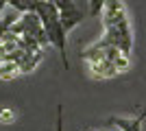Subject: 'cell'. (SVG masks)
<instances>
[{
	"label": "cell",
	"mask_w": 146,
	"mask_h": 131,
	"mask_svg": "<svg viewBox=\"0 0 146 131\" xmlns=\"http://www.w3.org/2000/svg\"><path fill=\"white\" fill-rule=\"evenodd\" d=\"M13 120H15V112H13L11 107H2L0 109V122L2 125H11Z\"/></svg>",
	"instance_id": "30bf717a"
},
{
	"label": "cell",
	"mask_w": 146,
	"mask_h": 131,
	"mask_svg": "<svg viewBox=\"0 0 146 131\" xmlns=\"http://www.w3.org/2000/svg\"><path fill=\"white\" fill-rule=\"evenodd\" d=\"M113 63H116L118 72H127V70L131 68V55H127V53H120V55L113 59Z\"/></svg>",
	"instance_id": "9c48e42d"
},
{
	"label": "cell",
	"mask_w": 146,
	"mask_h": 131,
	"mask_svg": "<svg viewBox=\"0 0 146 131\" xmlns=\"http://www.w3.org/2000/svg\"><path fill=\"white\" fill-rule=\"evenodd\" d=\"M42 59H44V53H42V50H35V53H26V50H24V55H22V59L18 61V66H20L22 72H33V70L39 66Z\"/></svg>",
	"instance_id": "5b68a950"
},
{
	"label": "cell",
	"mask_w": 146,
	"mask_h": 131,
	"mask_svg": "<svg viewBox=\"0 0 146 131\" xmlns=\"http://www.w3.org/2000/svg\"><path fill=\"white\" fill-rule=\"evenodd\" d=\"M100 15H103V24H105L103 37L111 46H118L122 53L131 55L133 31H131V24H129V18H127V9L122 5V0H107Z\"/></svg>",
	"instance_id": "6da1fadb"
},
{
	"label": "cell",
	"mask_w": 146,
	"mask_h": 131,
	"mask_svg": "<svg viewBox=\"0 0 146 131\" xmlns=\"http://www.w3.org/2000/svg\"><path fill=\"white\" fill-rule=\"evenodd\" d=\"M18 74H22V70H20V66L15 61H9V59H5V61H0V79H15Z\"/></svg>",
	"instance_id": "8992f818"
},
{
	"label": "cell",
	"mask_w": 146,
	"mask_h": 131,
	"mask_svg": "<svg viewBox=\"0 0 146 131\" xmlns=\"http://www.w3.org/2000/svg\"><path fill=\"white\" fill-rule=\"evenodd\" d=\"M87 66H90V72L96 76V79H111V76L120 74V72H118V68H116V63L111 61V59L92 61V63H87Z\"/></svg>",
	"instance_id": "277c9868"
},
{
	"label": "cell",
	"mask_w": 146,
	"mask_h": 131,
	"mask_svg": "<svg viewBox=\"0 0 146 131\" xmlns=\"http://www.w3.org/2000/svg\"><path fill=\"white\" fill-rule=\"evenodd\" d=\"M5 7H9V0H0V13L5 11Z\"/></svg>",
	"instance_id": "5bb4252c"
},
{
	"label": "cell",
	"mask_w": 146,
	"mask_h": 131,
	"mask_svg": "<svg viewBox=\"0 0 146 131\" xmlns=\"http://www.w3.org/2000/svg\"><path fill=\"white\" fill-rule=\"evenodd\" d=\"M72 2L79 7V9H83V11H85V9H90V0H72Z\"/></svg>",
	"instance_id": "4fadbf2b"
},
{
	"label": "cell",
	"mask_w": 146,
	"mask_h": 131,
	"mask_svg": "<svg viewBox=\"0 0 146 131\" xmlns=\"http://www.w3.org/2000/svg\"><path fill=\"white\" fill-rule=\"evenodd\" d=\"M57 131H63V107H57Z\"/></svg>",
	"instance_id": "7c38bea8"
},
{
	"label": "cell",
	"mask_w": 146,
	"mask_h": 131,
	"mask_svg": "<svg viewBox=\"0 0 146 131\" xmlns=\"http://www.w3.org/2000/svg\"><path fill=\"white\" fill-rule=\"evenodd\" d=\"M105 2L107 0H90V9H87V13L90 15H100L105 9Z\"/></svg>",
	"instance_id": "8fae6325"
},
{
	"label": "cell",
	"mask_w": 146,
	"mask_h": 131,
	"mask_svg": "<svg viewBox=\"0 0 146 131\" xmlns=\"http://www.w3.org/2000/svg\"><path fill=\"white\" fill-rule=\"evenodd\" d=\"M35 13L42 18V24L48 33V39H50V46H57L59 48V55L63 59V66H70L68 61V48H66V42H68V31L63 29L61 24V15H59V9L52 0H37L35 5Z\"/></svg>",
	"instance_id": "7a4b0ae2"
},
{
	"label": "cell",
	"mask_w": 146,
	"mask_h": 131,
	"mask_svg": "<svg viewBox=\"0 0 146 131\" xmlns=\"http://www.w3.org/2000/svg\"><path fill=\"white\" fill-rule=\"evenodd\" d=\"M35 5H37V0H9V7H11V9H15L18 13L35 11Z\"/></svg>",
	"instance_id": "ba28073f"
},
{
	"label": "cell",
	"mask_w": 146,
	"mask_h": 131,
	"mask_svg": "<svg viewBox=\"0 0 146 131\" xmlns=\"http://www.w3.org/2000/svg\"><path fill=\"white\" fill-rule=\"evenodd\" d=\"M144 118H146V107L135 116V118H118V116H111L107 122H109L111 127H116L118 131H142Z\"/></svg>",
	"instance_id": "3957f363"
},
{
	"label": "cell",
	"mask_w": 146,
	"mask_h": 131,
	"mask_svg": "<svg viewBox=\"0 0 146 131\" xmlns=\"http://www.w3.org/2000/svg\"><path fill=\"white\" fill-rule=\"evenodd\" d=\"M18 20H20V15H18V11H15V9H13V13H5V15L0 18V39H2L7 33L11 31L13 24H15Z\"/></svg>",
	"instance_id": "52a82bcc"
}]
</instances>
